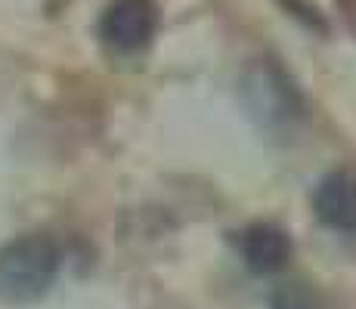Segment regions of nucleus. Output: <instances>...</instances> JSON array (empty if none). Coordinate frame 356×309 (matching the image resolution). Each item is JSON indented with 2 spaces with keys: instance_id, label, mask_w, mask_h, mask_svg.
Masks as SVG:
<instances>
[{
  "instance_id": "obj_1",
  "label": "nucleus",
  "mask_w": 356,
  "mask_h": 309,
  "mask_svg": "<svg viewBox=\"0 0 356 309\" xmlns=\"http://www.w3.org/2000/svg\"><path fill=\"white\" fill-rule=\"evenodd\" d=\"M63 266V251L47 232H29L0 247V300L13 306L38 303Z\"/></svg>"
},
{
  "instance_id": "obj_2",
  "label": "nucleus",
  "mask_w": 356,
  "mask_h": 309,
  "mask_svg": "<svg viewBox=\"0 0 356 309\" xmlns=\"http://www.w3.org/2000/svg\"><path fill=\"white\" fill-rule=\"evenodd\" d=\"M159 31V3L155 0H115L99 19V34L108 47L136 53L149 47Z\"/></svg>"
},
{
  "instance_id": "obj_3",
  "label": "nucleus",
  "mask_w": 356,
  "mask_h": 309,
  "mask_svg": "<svg viewBox=\"0 0 356 309\" xmlns=\"http://www.w3.org/2000/svg\"><path fill=\"white\" fill-rule=\"evenodd\" d=\"M316 217L332 229H356V174L334 170L316 185Z\"/></svg>"
},
{
  "instance_id": "obj_4",
  "label": "nucleus",
  "mask_w": 356,
  "mask_h": 309,
  "mask_svg": "<svg viewBox=\"0 0 356 309\" xmlns=\"http://www.w3.org/2000/svg\"><path fill=\"white\" fill-rule=\"evenodd\" d=\"M238 244H242V257L248 263V269L260 272V276L279 272L291 257V238L279 226H270V223L248 226L242 232Z\"/></svg>"
},
{
  "instance_id": "obj_5",
  "label": "nucleus",
  "mask_w": 356,
  "mask_h": 309,
  "mask_svg": "<svg viewBox=\"0 0 356 309\" xmlns=\"http://www.w3.org/2000/svg\"><path fill=\"white\" fill-rule=\"evenodd\" d=\"M273 309H323V303L313 287H307L304 281H291L273 294Z\"/></svg>"
},
{
  "instance_id": "obj_6",
  "label": "nucleus",
  "mask_w": 356,
  "mask_h": 309,
  "mask_svg": "<svg viewBox=\"0 0 356 309\" xmlns=\"http://www.w3.org/2000/svg\"><path fill=\"white\" fill-rule=\"evenodd\" d=\"M341 3V10H344V16L350 19V25L356 28V0H338Z\"/></svg>"
}]
</instances>
